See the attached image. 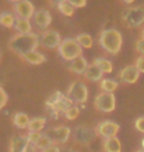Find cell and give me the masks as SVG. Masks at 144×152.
<instances>
[{
	"label": "cell",
	"instance_id": "obj_1",
	"mask_svg": "<svg viewBox=\"0 0 144 152\" xmlns=\"http://www.w3.org/2000/svg\"><path fill=\"white\" fill-rule=\"evenodd\" d=\"M39 45H41V35H38L35 32L17 34L9 41V48L21 57L29 52L37 50V48Z\"/></svg>",
	"mask_w": 144,
	"mask_h": 152
},
{
	"label": "cell",
	"instance_id": "obj_42",
	"mask_svg": "<svg viewBox=\"0 0 144 152\" xmlns=\"http://www.w3.org/2000/svg\"><path fill=\"white\" fill-rule=\"evenodd\" d=\"M141 39H144V28H143V31H141Z\"/></svg>",
	"mask_w": 144,
	"mask_h": 152
},
{
	"label": "cell",
	"instance_id": "obj_25",
	"mask_svg": "<svg viewBox=\"0 0 144 152\" xmlns=\"http://www.w3.org/2000/svg\"><path fill=\"white\" fill-rule=\"evenodd\" d=\"M14 23H15V17H14V14H11L10 11L0 13V25H1V27L14 28Z\"/></svg>",
	"mask_w": 144,
	"mask_h": 152
},
{
	"label": "cell",
	"instance_id": "obj_35",
	"mask_svg": "<svg viewBox=\"0 0 144 152\" xmlns=\"http://www.w3.org/2000/svg\"><path fill=\"white\" fill-rule=\"evenodd\" d=\"M136 50L140 53V56H144V39H139L136 42Z\"/></svg>",
	"mask_w": 144,
	"mask_h": 152
},
{
	"label": "cell",
	"instance_id": "obj_17",
	"mask_svg": "<svg viewBox=\"0 0 144 152\" xmlns=\"http://www.w3.org/2000/svg\"><path fill=\"white\" fill-rule=\"evenodd\" d=\"M102 149L104 152H122V142L118 137L107 138L102 142Z\"/></svg>",
	"mask_w": 144,
	"mask_h": 152
},
{
	"label": "cell",
	"instance_id": "obj_8",
	"mask_svg": "<svg viewBox=\"0 0 144 152\" xmlns=\"http://www.w3.org/2000/svg\"><path fill=\"white\" fill-rule=\"evenodd\" d=\"M95 131H97L98 137H101L104 140L112 138V137H116L118 133L120 131V126L112 120H104L97 124Z\"/></svg>",
	"mask_w": 144,
	"mask_h": 152
},
{
	"label": "cell",
	"instance_id": "obj_20",
	"mask_svg": "<svg viewBox=\"0 0 144 152\" xmlns=\"http://www.w3.org/2000/svg\"><path fill=\"white\" fill-rule=\"evenodd\" d=\"M29 121L31 119L28 117L27 113H24V112H18V113H15L13 117V123L14 126H17L18 129L24 130V129H28V124H29Z\"/></svg>",
	"mask_w": 144,
	"mask_h": 152
},
{
	"label": "cell",
	"instance_id": "obj_41",
	"mask_svg": "<svg viewBox=\"0 0 144 152\" xmlns=\"http://www.w3.org/2000/svg\"><path fill=\"white\" fill-rule=\"evenodd\" d=\"M9 1H11V3H14V4H15V3H20L21 0H9Z\"/></svg>",
	"mask_w": 144,
	"mask_h": 152
},
{
	"label": "cell",
	"instance_id": "obj_21",
	"mask_svg": "<svg viewBox=\"0 0 144 152\" xmlns=\"http://www.w3.org/2000/svg\"><path fill=\"white\" fill-rule=\"evenodd\" d=\"M46 126V117H34L31 119L29 124H28V131H34V133H41Z\"/></svg>",
	"mask_w": 144,
	"mask_h": 152
},
{
	"label": "cell",
	"instance_id": "obj_32",
	"mask_svg": "<svg viewBox=\"0 0 144 152\" xmlns=\"http://www.w3.org/2000/svg\"><path fill=\"white\" fill-rule=\"evenodd\" d=\"M74 9H83L87 6V0H67Z\"/></svg>",
	"mask_w": 144,
	"mask_h": 152
},
{
	"label": "cell",
	"instance_id": "obj_38",
	"mask_svg": "<svg viewBox=\"0 0 144 152\" xmlns=\"http://www.w3.org/2000/svg\"><path fill=\"white\" fill-rule=\"evenodd\" d=\"M51 1V4H60L62 1H65V0H49Z\"/></svg>",
	"mask_w": 144,
	"mask_h": 152
},
{
	"label": "cell",
	"instance_id": "obj_4",
	"mask_svg": "<svg viewBox=\"0 0 144 152\" xmlns=\"http://www.w3.org/2000/svg\"><path fill=\"white\" fill-rule=\"evenodd\" d=\"M98 134L95 129H91L88 126L79 124L73 130V140L76 144L79 145H84V147H90L91 144L97 140Z\"/></svg>",
	"mask_w": 144,
	"mask_h": 152
},
{
	"label": "cell",
	"instance_id": "obj_19",
	"mask_svg": "<svg viewBox=\"0 0 144 152\" xmlns=\"http://www.w3.org/2000/svg\"><path fill=\"white\" fill-rule=\"evenodd\" d=\"M84 75H85V78L88 80V81H93V83L94 81H99V83H101L104 80V73L98 69L94 63L88 66V69H87V71H85Z\"/></svg>",
	"mask_w": 144,
	"mask_h": 152
},
{
	"label": "cell",
	"instance_id": "obj_33",
	"mask_svg": "<svg viewBox=\"0 0 144 152\" xmlns=\"http://www.w3.org/2000/svg\"><path fill=\"white\" fill-rule=\"evenodd\" d=\"M134 127L137 131H140V133L144 134V116H141V117H139V119L134 121Z\"/></svg>",
	"mask_w": 144,
	"mask_h": 152
},
{
	"label": "cell",
	"instance_id": "obj_36",
	"mask_svg": "<svg viewBox=\"0 0 144 152\" xmlns=\"http://www.w3.org/2000/svg\"><path fill=\"white\" fill-rule=\"evenodd\" d=\"M42 152H62V151H60V148L57 147L56 144H53V145H51L49 148H46L45 151H42Z\"/></svg>",
	"mask_w": 144,
	"mask_h": 152
},
{
	"label": "cell",
	"instance_id": "obj_29",
	"mask_svg": "<svg viewBox=\"0 0 144 152\" xmlns=\"http://www.w3.org/2000/svg\"><path fill=\"white\" fill-rule=\"evenodd\" d=\"M65 115V117L67 120H76L77 117H79V115H80V109H79V106H71V107H69L67 110L63 113Z\"/></svg>",
	"mask_w": 144,
	"mask_h": 152
},
{
	"label": "cell",
	"instance_id": "obj_16",
	"mask_svg": "<svg viewBox=\"0 0 144 152\" xmlns=\"http://www.w3.org/2000/svg\"><path fill=\"white\" fill-rule=\"evenodd\" d=\"M23 59L25 60L27 63H29V64L38 66V64H42V63L46 61V56L38 50H32V52H29V53H27V55H24Z\"/></svg>",
	"mask_w": 144,
	"mask_h": 152
},
{
	"label": "cell",
	"instance_id": "obj_34",
	"mask_svg": "<svg viewBox=\"0 0 144 152\" xmlns=\"http://www.w3.org/2000/svg\"><path fill=\"white\" fill-rule=\"evenodd\" d=\"M136 67H137V70H139L140 73H144V56H140V57H137L136 59Z\"/></svg>",
	"mask_w": 144,
	"mask_h": 152
},
{
	"label": "cell",
	"instance_id": "obj_28",
	"mask_svg": "<svg viewBox=\"0 0 144 152\" xmlns=\"http://www.w3.org/2000/svg\"><path fill=\"white\" fill-rule=\"evenodd\" d=\"M57 10L60 11L63 15H66V17H71V15H74V7L70 4L67 0H65V1H62L60 4H57Z\"/></svg>",
	"mask_w": 144,
	"mask_h": 152
},
{
	"label": "cell",
	"instance_id": "obj_37",
	"mask_svg": "<svg viewBox=\"0 0 144 152\" xmlns=\"http://www.w3.org/2000/svg\"><path fill=\"white\" fill-rule=\"evenodd\" d=\"M24 152H37V148L34 147V145H31V144H29V145L27 147V149H25Z\"/></svg>",
	"mask_w": 144,
	"mask_h": 152
},
{
	"label": "cell",
	"instance_id": "obj_44",
	"mask_svg": "<svg viewBox=\"0 0 144 152\" xmlns=\"http://www.w3.org/2000/svg\"><path fill=\"white\" fill-rule=\"evenodd\" d=\"M136 152H144V149L141 148V149H139V151H136Z\"/></svg>",
	"mask_w": 144,
	"mask_h": 152
},
{
	"label": "cell",
	"instance_id": "obj_5",
	"mask_svg": "<svg viewBox=\"0 0 144 152\" xmlns=\"http://www.w3.org/2000/svg\"><path fill=\"white\" fill-rule=\"evenodd\" d=\"M94 106L95 109L102 113H112V112L116 109V98L115 94H109V92H101L95 96L94 101Z\"/></svg>",
	"mask_w": 144,
	"mask_h": 152
},
{
	"label": "cell",
	"instance_id": "obj_18",
	"mask_svg": "<svg viewBox=\"0 0 144 152\" xmlns=\"http://www.w3.org/2000/svg\"><path fill=\"white\" fill-rule=\"evenodd\" d=\"M14 29L17 31V34H29V32H32V25H31V21H29V20L21 18V17H15Z\"/></svg>",
	"mask_w": 144,
	"mask_h": 152
},
{
	"label": "cell",
	"instance_id": "obj_27",
	"mask_svg": "<svg viewBox=\"0 0 144 152\" xmlns=\"http://www.w3.org/2000/svg\"><path fill=\"white\" fill-rule=\"evenodd\" d=\"M76 41L79 42V45L83 48V49H90V48H93V45H94V39L90 34H79V35L76 37Z\"/></svg>",
	"mask_w": 144,
	"mask_h": 152
},
{
	"label": "cell",
	"instance_id": "obj_11",
	"mask_svg": "<svg viewBox=\"0 0 144 152\" xmlns=\"http://www.w3.org/2000/svg\"><path fill=\"white\" fill-rule=\"evenodd\" d=\"M140 74L141 73L137 70L136 66H126L125 69L120 70V73H119V78H120L125 84H134V83L139 81Z\"/></svg>",
	"mask_w": 144,
	"mask_h": 152
},
{
	"label": "cell",
	"instance_id": "obj_3",
	"mask_svg": "<svg viewBox=\"0 0 144 152\" xmlns=\"http://www.w3.org/2000/svg\"><path fill=\"white\" fill-rule=\"evenodd\" d=\"M59 55L63 60L73 61L74 59L83 56V48L79 45V42L76 41V38H66L60 43V46L57 48Z\"/></svg>",
	"mask_w": 144,
	"mask_h": 152
},
{
	"label": "cell",
	"instance_id": "obj_23",
	"mask_svg": "<svg viewBox=\"0 0 144 152\" xmlns=\"http://www.w3.org/2000/svg\"><path fill=\"white\" fill-rule=\"evenodd\" d=\"M53 140H52V137L49 135V134H42L41 137H39V140H38V142L34 145V147L37 148V149H39V151H45L46 148H49L51 145H53Z\"/></svg>",
	"mask_w": 144,
	"mask_h": 152
},
{
	"label": "cell",
	"instance_id": "obj_10",
	"mask_svg": "<svg viewBox=\"0 0 144 152\" xmlns=\"http://www.w3.org/2000/svg\"><path fill=\"white\" fill-rule=\"evenodd\" d=\"M14 11L17 14V17L31 20V18H34L35 7H34V4L29 0H21L20 3H15V4H14Z\"/></svg>",
	"mask_w": 144,
	"mask_h": 152
},
{
	"label": "cell",
	"instance_id": "obj_6",
	"mask_svg": "<svg viewBox=\"0 0 144 152\" xmlns=\"http://www.w3.org/2000/svg\"><path fill=\"white\" fill-rule=\"evenodd\" d=\"M66 95L76 103H85L88 101V88L81 81H74L70 84Z\"/></svg>",
	"mask_w": 144,
	"mask_h": 152
},
{
	"label": "cell",
	"instance_id": "obj_39",
	"mask_svg": "<svg viewBox=\"0 0 144 152\" xmlns=\"http://www.w3.org/2000/svg\"><path fill=\"white\" fill-rule=\"evenodd\" d=\"M62 152H79V151H76V149H73V148H66V149H63Z\"/></svg>",
	"mask_w": 144,
	"mask_h": 152
},
{
	"label": "cell",
	"instance_id": "obj_7",
	"mask_svg": "<svg viewBox=\"0 0 144 152\" xmlns=\"http://www.w3.org/2000/svg\"><path fill=\"white\" fill-rule=\"evenodd\" d=\"M123 21L127 27H140L144 24V4L137 6V7H130L127 9L122 15Z\"/></svg>",
	"mask_w": 144,
	"mask_h": 152
},
{
	"label": "cell",
	"instance_id": "obj_43",
	"mask_svg": "<svg viewBox=\"0 0 144 152\" xmlns=\"http://www.w3.org/2000/svg\"><path fill=\"white\" fill-rule=\"evenodd\" d=\"M141 148H143V149H144V138L141 140Z\"/></svg>",
	"mask_w": 144,
	"mask_h": 152
},
{
	"label": "cell",
	"instance_id": "obj_2",
	"mask_svg": "<svg viewBox=\"0 0 144 152\" xmlns=\"http://www.w3.org/2000/svg\"><path fill=\"white\" fill-rule=\"evenodd\" d=\"M99 45L109 55H118L123 45V37L115 28H107L99 34Z\"/></svg>",
	"mask_w": 144,
	"mask_h": 152
},
{
	"label": "cell",
	"instance_id": "obj_13",
	"mask_svg": "<svg viewBox=\"0 0 144 152\" xmlns=\"http://www.w3.org/2000/svg\"><path fill=\"white\" fill-rule=\"evenodd\" d=\"M51 133L53 134V142L59 144H66L70 140V134H73L67 126H56Z\"/></svg>",
	"mask_w": 144,
	"mask_h": 152
},
{
	"label": "cell",
	"instance_id": "obj_9",
	"mask_svg": "<svg viewBox=\"0 0 144 152\" xmlns=\"http://www.w3.org/2000/svg\"><path fill=\"white\" fill-rule=\"evenodd\" d=\"M62 35L55 29H46L41 34V45L46 49H56L60 46Z\"/></svg>",
	"mask_w": 144,
	"mask_h": 152
},
{
	"label": "cell",
	"instance_id": "obj_40",
	"mask_svg": "<svg viewBox=\"0 0 144 152\" xmlns=\"http://www.w3.org/2000/svg\"><path fill=\"white\" fill-rule=\"evenodd\" d=\"M123 3H126V4H132V3H134V0H122Z\"/></svg>",
	"mask_w": 144,
	"mask_h": 152
},
{
	"label": "cell",
	"instance_id": "obj_15",
	"mask_svg": "<svg viewBox=\"0 0 144 152\" xmlns=\"http://www.w3.org/2000/svg\"><path fill=\"white\" fill-rule=\"evenodd\" d=\"M88 63H87V60L84 59L83 56H80L77 59H74L73 61H70V66L69 69L71 73L77 74V75H81V74H85L87 69H88Z\"/></svg>",
	"mask_w": 144,
	"mask_h": 152
},
{
	"label": "cell",
	"instance_id": "obj_26",
	"mask_svg": "<svg viewBox=\"0 0 144 152\" xmlns=\"http://www.w3.org/2000/svg\"><path fill=\"white\" fill-rule=\"evenodd\" d=\"M65 96L63 95V92H60V91H55V92L52 94V95H49L46 99V107L48 109H51V110H53L56 106L59 105V102L62 101V98Z\"/></svg>",
	"mask_w": 144,
	"mask_h": 152
},
{
	"label": "cell",
	"instance_id": "obj_30",
	"mask_svg": "<svg viewBox=\"0 0 144 152\" xmlns=\"http://www.w3.org/2000/svg\"><path fill=\"white\" fill-rule=\"evenodd\" d=\"M7 101H9V96H7V92L4 91V88L0 85V110L3 109L6 106V103H7Z\"/></svg>",
	"mask_w": 144,
	"mask_h": 152
},
{
	"label": "cell",
	"instance_id": "obj_12",
	"mask_svg": "<svg viewBox=\"0 0 144 152\" xmlns=\"http://www.w3.org/2000/svg\"><path fill=\"white\" fill-rule=\"evenodd\" d=\"M34 23L39 29H46L49 25L52 24V15L51 13L45 9H39L35 11L34 14Z\"/></svg>",
	"mask_w": 144,
	"mask_h": 152
},
{
	"label": "cell",
	"instance_id": "obj_22",
	"mask_svg": "<svg viewBox=\"0 0 144 152\" xmlns=\"http://www.w3.org/2000/svg\"><path fill=\"white\" fill-rule=\"evenodd\" d=\"M94 64L97 66L98 69L105 74H111L112 71H113V66H112V63L108 59H104V57H97V59L94 60Z\"/></svg>",
	"mask_w": 144,
	"mask_h": 152
},
{
	"label": "cell",
	"instance_id": "obj_24",
	"mask_svg": "<svg viewBox=\"0 0 144 152\" xmlns=\"http://www.w3.org/2000/svg\"><path fill=\"white\" fill-rule=\"evenodd\" d=\"M118 87H119V83L113 78H104L101 81V88H102L104 92L113 94L118 89Z\"/></svg>",
	"mask_w": 144,
	"mask_h": 152
},
{
	"label": "cell",
	"instance_id": "obj_31",
	"mask_svg": "<svg viewBox=\"0 0 144 152\" xmlns=\"http://www.w3.org/2000/svg\"><path fill=\"white\" fill-rule=\"evenodd\" d=\"M41 135H42V133H34V131H28V134H27L28 141H29L31 145H35V144L38 142V140H39Z\"/></svg>",
	"mask_w": 144,
	"mask_h": 152
},
{
	"label": "cell",
	"instance_id": "obj_14",
	"mask_svg": "<svg viewBox=\"0 0 144 152\" xmlns=\"http://www.w3.org/2000/svg\"><path fill=\"white\" fill-rule=\"evenodd\" d=\"M29 145L27 135H15L10 140L9 152H24Z\"/></svg>",
	"mask_w": 144,
	"mask_h": 152
}]
</instances>
